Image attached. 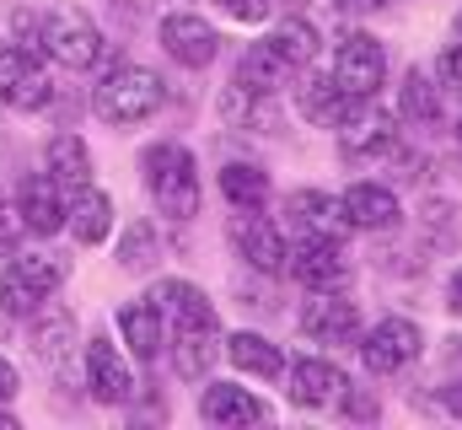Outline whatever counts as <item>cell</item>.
Listing matches in <instances>:
<instances>
[{
    "mask_svg": "<svg viewBox=\"0 0 462 430\" xmlns=\"http://www.w3.org/2000/svg\"><path fill=\"white\" fill-rule=\"evenodd\" d=\"M140 173H145V194L156 200V210L167 220H189L205 205V189H199V162L189 145L178 140H156L140 151Z\"/></svg>",
    "mask_w": 462,
    "mask_h": 430,
    "instance_id": "cell-1",
    "label": "cell"
},
{
    "mask_svg": "<svg viewBox=\"0 0 462 430\" xmlns=\"http://www.w3.org/2000/svg\"><path fill=\"white\" fill-rule=\"evenodd\" d=\"M167 103V81L145 65H114L97 87H92V113L114 129H134L145 118H156V108Z\"/></svg>",
    "mask_w": 462,
    "mask_h": 430,
    "instance_id": "cell-2",
    "label": "cell"
},
{
    "mask_svg": "<svg viewBox=\"0 0 462 430\" xmlns=\"http://www.w3.org/2000/svg\"><path fill=\"white\" fill-rule=\"evenodd\" d=\"M38 49H43L54 65H65V70H92V65L108 54L103 27H97L81 5H54V11H43Z\"/></svg>",
    "mask_w": 462,
    "mask_h": 430,
    "instance_id": "cell-3",
    "label": "cell"
},
{
    "mask_svg": "<svg viewBox=\"0 0 462 430\" xmlns=\"http://www.w3.org/2000/svg\"><path fill=\"white\" fill-rule=\"evenodd\" d=\"M65 285V264L54 253H16L0 275V313L27 318L38 302H49Z\"/></svg>",
    "mask_w": 462,
    "mask_h": 430,
    "instance_id": "cell-4",
    "label": "cell"
},
{
    "mask_svg": "<svg viewBox=\"0 0 462 430\" xmlns=\"http://www.w3.org/2000/svg\"><path fill=\"white\" fill-rule=\"evenodd\" d=\"M334 135H339L345 162H376L398 145V113H387L376 98H355L345 108V118L334 124Z\"/></svg>",
    "mask_w": 462,
    "mask_h": 430,
    "instance_id": "cell-5",
    "label": "cell"
},
{
    "mask_svg": "<svg viewBox=\"0 0 462 430\" xmlns=\"http://www.w3.org/2000/svg\"><path fill=\"white\" fill-rule=\"evenodd\" d=\"M355 344H360V360H365L371 377H393V371H403V366L420 360L425 333H420L414 318H382V322H371V328H360Z\"/></svg>",
    "mask_w": 462,
    "mask_h": 430,
    "instance_id": "cell-6",
    "label": "cell"
},
{
    "mask_svg": "<svg viewBox=\"0 0 462 430\" xmlns=\"http://www.w3.org/2000/svg\"><path fill=\"white\" fill-rule=\"evenodd\" d=\"M285 275L296 285H307V291H349L355 264H349L345 242H334V237H301L291 248V258H285Z\"/></svg>",
    "mask_w": 462,
    "mask_h": 430,
    "instance_id": "cell-7",
    "label": "cell"
},
{
    "mask_svg": "<svg viewBox=\"0 0 462 430\" xmlns=\"http://www.w3.org/2000/svg\"><path fill=\"white\" fill-rule=\"evenodd\" d=\"M231 242H236V253H242L247 269H258V275H285V258H291L285 226L269 220L263 210H236V220H231Z\"/></svg>",
    "mask_w": 462,
    "mask_h": 430,
    "instance_id": "cell-8",
    "label": "cell"
},
{
    "mask_svg": "<svg viewBox=\"0 0 462 430\" xmlns=\"http://www.w3.org/2000/svg\"><path fill=\"white\" fill-rule=\"evenodd\" d=\"M334 81L345 87L349 98H376L382 81H387V49H382V38L349 33L345 43H339V54H334Z\"/></svg>",
    "mask_w": 462,
    "mask_h": 430,
    "instance_id": "cell-9",
    "label": "cell"
},
{
    "mask_svg": "<svg viewBox=\"0 0 462 430\" xmlns=\"http://www.w3.org/2000/svg\"><path fill=\"white\" fill-rule=\"evenodd\" d=\"M345 388H349L345 366L328 360V355H301V360L285 366V393H291L296 409H328V404H339Z\"/></svg>",
    "mask_w": 462,
    "mask_h": 430,
    "instance_id": "cell-10",
    "label": "cell"
},
{
    "mask_svg": "<svg viewBox=\"0 0 462 430\" xmlns=\"http://www.w3.org/2000/svg\"><path fill=\"white\" fill-rule=\"evenodd\" d=\"M162 49L167 60H178L183 70H205L221 54V33L199 16V11H172L162 16Z\"/></svg>",
    "mask_w": 462,
    "mask_h": 430,
    "instance_id": "cell-11",
    "label": "cell"
},
{
    "mask_svg": "<svg viewBox=\"0 0 462 430\" xmlns=\"http://www.w3.org/2000/svg\"><path fill=\"white\" fill-rule=\"evenodd\" d=\"M301 333L312 344H355L360 339V307L345 302V291H312L301 307Z\"/></svg>",
    "mask_w": 462,
    "mask_h": 430,
    "instance_id": "cell-12",
    "label": "cell"
},
{
    "mask_svg": "<svg viewBox=\"0 0 462 430\" xmlns=\"http://www.w3.org/2000/svg\"><path fill=\"white\" fill-rule=\"evenodd\" d=\"M0 103L16 113H38L54 103V81L38 54H0Z\"/></svg>",
    "mask_w": 462,
    "mask_h": 430,
    "instance_id": "cell-13",
    "label": "cell"
},
{
    "mask_svg": "<svg viewBox=\"0 0 462 430\" xmlns=\"http://www.w3.org/2000/svg\"><path fill=\"white\" fill-rule=\"evenodd\" d=\"M285 226H296L301 237H334V242H345L349 231H355L345 205H339V194H323V189L285 194Z\"/></svg>",
    "mask_w": 462,
    "mask_h": 430,
    "instance_id": "cell-14",
    "label": "cell"
},
{
    "mask_svg": "<svg viewBox=\"0 0 462 430\" xmlns=\"http://www.w3.org/2000/svg\"><path fill=\"white\" fill-rule=\"evenodd\" d=\"M87 388H92V398L97 404H129L134 398V371H129V360L114 350V339L108 333H97V339H87Z\"/></svg>",
    "mask_w": 462,
    "mask_h": 430,
    "instance_id": "cell-15",
    "label": "cell"
},
{
    "mask_svg": "<svg viewBox=\"0 0 462 430\" xmlns=\"http://www.w3.org/2000/svg\"><path fill=\"white\" fill-rule=\"evenodd\" d=\"M16 220H22L32 237H54V231L65 226V189H60L49 173L22 178V189H16Z\"/></svg>",
    "mask_w": 462,
    "mask_h": 430,
    "instance_id": "cell-16",
    "label": "cell"
},
{
    "mask_svg": "<svg viewBox=\"0 0 462 430\" xmlns=\"http://www.w3.org/2000/svg\"><path fill=\"white\" fill-rule=\"evenodd\" d=\"M221 328H216V318H205V322H183V328H172V366H178V377L183 382H199L216 360H221Z\"/></svg>",
    "mask_w": 462,
    "mask_h": 430,
    "instance_id": "cell-17",
    "label": "cell"
},
{
    "mask_svg": "<svg viewBox=\"0 0 462 430\" xmlns=\"http://www.w3.org/2000/svg\"><path fill=\"white\" fill-rule=\"evenodd\" d=\"M339 205H345L349 226L355 231H393L398 220H403V205H398V194L387 189V183H349L345 194H339Z\"/></svg>",
    "mask_w": 462,
    "mask_h": 430,
    "instance_id": "cell-18",
    "label": "cell"
},
{
    "mask_svg": "<svg viewBox=\"0 0 462 430\" xmlns=\"http://www.w3.org/2000/svg\"><path fill=\"white\" fill-rule=\"evenodd\" d=\"M65 220H70V237H76V242H87V248L108 242V237H114V194H103V189H92V183L70 189Z\"/></svg>",
    "mask_w": 462,
    "mask_h": 430,
    "instance_id": "cell-19",
    "label": "cell"
},
{
    "mask_svg": "<svg viewBox=\"0 0 462 430\" xmlns=\"http://www.w3.org/2000/svg\"><path fill=\"white\" fill-rule=\"evenodd\" d=\"M118 333H124V344H129L134 360H156L167 350V318H162V307L151 296L118 307Z\"/></svg>",
    "mask_w": 462,
    "mask_h": 430,
    "instance_id": "cell-20",
    "label": "cell"
},
{
    "mask_svg": "<svg viewBox=\"0 0 462 430\" xmlns=\"http://www.w3.org/2000/svg\"><path fill=\"white\" fill-rule=\"evenodd\" d=\"M27 328H32V355L49 360V366H60L76 350V313L70 307H54V296L27 313Z\"/></svg>",
    "mask_w": 462,
    "mask_h": 430,
    "instance_id": "cell-21",
    "label": "cell"
},
{
    "mask_svg": "<svg viewBox=\"0 0 462 430\" xmlns=\"http://www.w3.org/2000/svg\"><path fill=\"white\" fill-rule=\"evenodd\" d=\"M296 76H301V70H296V65H291V60H285L269 38H258V43H247V49H242L236 81H247L253 92H269V98H274V92H285Z\"/></svg>",
    "mask_w": 462,
    "mask_h": 430,
    "instance_id": "cell-22",
    "label": "cell"
},
{
    "mask_svg": "<svg viewBox=\"0 0 462 430\" xmlns=\"http://www.w3.org/2000/svg\"><path fill=\"white\" fill-rule=\"evenodd\" d=\"M199 415L210 420V425H263L269 420V404H258L247 388H236V382H210L205 388V398H199Z\"/></svg>",
    "mask_w": 462,
    "mask_h": 430,
    "instance_id": "cell-23",
    "label": "cell"
},
{
    "mask_svg": "<svg viewBox=\"0 0 462 430\" xmlns=\"http://www.w3.org/2000/svg\"><path fill=\"white\" fill-rule=\"evenodd\" d=\"M226 360L236 371H247V377H263V382H274V377H285V350L274 344V339H263V333H253V328H236L226 344Z\"/></svg>",
    "mask_w": 462,
    "mask_h": 430,
    "instance_id": "cell-24",
    "label": "cell"
},
{
    "mask_svg": "<svg viewBox=\"0 0 462 430\" xmlns=\"http://www.w3.org/2000/svg\"><path fill=\"white\" fill-rule=\"evenodd\" d=\"M349 103H355V98H349L334 76H301V87H296V108H301V118L318 124V129H334V124L345 118Z\"/></svg>",
    "mask_w": 462,
    "mask_h": 430,
    "instance_id": "cell-25",
    "label": "cell"
},
{
    "mask_svg": "<svg viewBox=\"0 0 462 430\" xmlns=\"http://www.w3.org/2000/svg\"><path fill=\"white\" fill-rule=\"evenodd\" d=\"M43 173L60 183V189H81V183H92V151H87V140L81 135H54L49 140V151H43Z\"/></svg>",
    "mask_w": 462,
    "mask_h": 430,
    "instance_id": "cell-26",
    "label": "cell"
},
{
    "mask_svg": "<svg viewBox=\"0 0 462 430\" xmlns=\"http://www.w3.org/2000/svg\"><path fill=\"white\" fill-rule=\"evenodd\" d=\"M151 302L162 307L167 328H183V322H205V318H216L210 296H205V291H199L194 280H162V285L151 291Z\"/></svg>",
    "mask_w": 462,
    "mask_h": 430,
    "instance_id": "cell-27",
    "label": "cell"
},
{
    "mask_svg": "<svg viewBox=\"0 0 462 430\" xmlns=\"http://www.w3.org/2000/svg\"><path fill=\"white\" fill-rule=\"evenodd\" d=\"M221 194L231 210H263L269 205V173L258 162H226L221 167Z\"/></svg>",
    "mask_w": 462,
    "mask_h": 430,
    "instance_id": "cell-28",
    "label": "cell"
},
{
    "mask_svg": "<svg viewBox=\"0 0 462 430\" xmlns=\"http://www.w3.org/2000/svg\"><path fill=\"white\" fill-rule=\"evenodd\" d=\"M162 253H167V242H162V231H156L151 220H129V226H124V237H118V264H124L129 275L156 269Z\"/></svg>",
    "mask_w": 462,
    "mask_h": 430,
    "instance_id": "cell-29",
    "label": "cell"
},
{
    "mask_svg": "<svg viewBox=\"0 0 462 430\" xmlns=\"http://www.w3.org/2000/svg\"><path fill=\"white\" fill-rule=\"evenodd\" d=\"M441 81H430L425 70H409L403 76V87H398V118H409V124H436L441 118Z\"/></svg>",
    "mask_w": 462,
    "mask_h": 430,
    "instance_id": "cell-30",
    "label": "cell"
},
{
    "mask_svg": "<svg viewBox=\"0 0 462 430\" xmlns=\"http://www.w3.org/2000/svg\"><path fill=\"white\" fill-rule=\"evenodd\" d=\"M269 43L296 65V70H312V60H318V49H323V38H318V27L307 22V16H285L274 33H269Z\"/></svg>",
    "mask_w": 462,
    "mask_h": 430,
    "instance_id": "cell-31",
    "label": "cell"
},
{
    "mask_svg": "<svg viewBox=\"0 0 462 430\" xmlns=\"http://www.w3.org/2000/svg\"><path fill=\"white\" fill-rule=\"evenodd\" d=\"M38 33H43V11L32 5L0 11V54H38Z\"/></svg>",
    "mask_w": 462,
    "mask_h": 430,
    "instance_id": "cell-32",
    "label": "cell"
},
{
    "mask_svg": "<svg viewBox=\"0 0 462 430\" xmlns=\"http://www.w3.org/2000/svg\"><path fill=\"white\" fill-rule=\"evenodd\" d=\"M221 118L231 129H253V124H269V92H253L247 81L231 76V87L221 92Z\"/></svg>",
    "mask_w": 462,
    "mask_h": 430,
    "instance_id": "cell-33",
    "label": "cell"
},
{
    "mask_svg": "<svg viewBox=\"0 0 462 430\" xmlns=\"http://www.w3.org/2000/svg\"><path fill=\"white\" fill-rule=\"evenodd\" d=\"M436 81H441V92H452V98L462 103V43L441 49V60H436Z\"/></svg>",
    "mask_w": 462,
    "mask_h": 430,
    "instance_id": "cell-34",
    "label": "cell"
},
{
    "mask_svg": "<svg viewBox=\"0 0 462 430\" xmlns=\"http://www.w3.org/2000/svg\"><path fill=\"white\" fill-rule=\"evenodd\" d=\"M339 398H345L349 420H376V415H382V404H376V393H371V388H345Z\"/></svg>",
    "mask_w": 462,
    "mask_h": 430,
    "instance_id": "cell-35",
    "label": "cell"
},
{
    "mask_svg": "<svg viewBox=\"0 0 462 430\" xmlns=\"http://www.w3.org/2000/svg\"><path fill=\"white\" fill-rule=\"evenodd\" d=\"M221 11L236 16V22H263L274 11V0H221Z\"/></svg>",
    "mask_w": 462,
    "mask_h": 430,
    "instance_id": "cell-36",
    "label": "cell"
},
{
    "mask_svg": "<svg viewBox=\"0 0 462 430\" xmlns=\"http://www.w3.org/2000/svg\"><path fill=\"white\" fill-rule=\"evenodd\" d=\"M16 388H22V382H16V366H11V360H0V404H5V398H16Z\"/></svg>",
    "mask_w": 462,
    "mask_h": 430,
    "instance_id": "cell-37",
    "label": "cell"
},
{
    "mask_svg": "<svg viewBox=\"0 0 462 430\" xmlns=\"http://www.w3.org/2000/svg\"><path fill=\"white\" fill-rule=\"evenodd\" d=\"M339 11H355V16H371V11H382L387 0H334Z\"/></svg>",
    "mask_w": 462,
    "mask_h": 430,
    "instance_id": "cell-38",
    "label": "cell"
},
{
    "mask_svg": "<svg viewBox=\"0 0 462 430\" xmlns=\"http://www.w3.org/2000/svg\"><path fill=\"white\" fill-rule=\"evenodd\" d=\"M162 415H167V404H162V398H145V404L134 409V420H162Z\"/></svg>",
    "mask_w": 462,
    "mask_h": 430,
    "instance_id": "cell-39",
    "label": "cell"
},
{
    "mask_svg": "<svg viewBox=\"0 0 462 430\" xmlns=\"http://www.w3.org/2000/svg\"><path fill=\"white\" fill-rule=\"evenodd\" d=\"M447 307H452V313L462 318V269L452 275V285H447Z\"/></svg>",
    "mask_w": 462,
    "mask_h": 430,
    "instance_id": "cell-40",
    "label": "cell"
},
{
    "mask_svg": "<svg viewBox=\"0 0 462 430\" xmlns=\"http://www.w3.org/2000/svg\"><path fill=\"white\" fill-rule=\"evenodd\" d=\"M447 409L462 420V382H452V388H447Z\"/></svg>",
    "mask_w": 462,
    "mask_h": 430,
    "instance_id": "cell-41",
    "label": "cell"
},
{
    "mask_svg": "<svg viewBox=\"0 0 462 430\" xmlns=\"http://www.w3.org/2000/svg\"><path fill=\"white\" fill-rule=\"evenodd\" d=\"M274 5H291V11H296V5H307V0H274Z\"/></svg>",
    "mask_w": 462,
    "mask_h": 430,
    "instance_id": "cell-42",
    "label": "cell"
},
{
    "mask_svg": "<svg viewBox=\"0 0 462 430\" xmlns=\"http://www.w3.org/2000/svg\"><path fill=\"white\" fill-rule=\"evenodd\" d=\"M452 43H462V11H457V33H452Z\"/></svg>",
    "mask_w": 462,
    "mask_h": 430,
    "instance_id": "cell-43",
    "label": "cell"
},
{
    "mask_svg": "<svg viewBox=\"0 0 462 430\" xmlns=\"http://www.w3.org/2000/svg\"><path fill=\"white\" fill-rule=\"evenodd\" d=\"M0 425H16V420H11V415H5V409H0Z\"/></svg>",
    "mask_w": 462,
    "mask_h": 430,
    "instance_id": "cell-44",
    "label": "cell"
}]
</instances>
